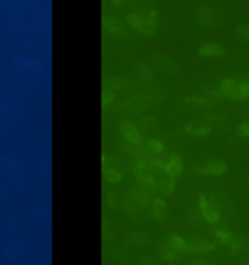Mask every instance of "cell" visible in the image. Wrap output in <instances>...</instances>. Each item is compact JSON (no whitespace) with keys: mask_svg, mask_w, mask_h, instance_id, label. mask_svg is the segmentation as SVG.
Masks as SVG:
<instances>
[{"mask_svg":"<svg viewBox=\"0 0 249 265\" xmlns=\"http://www.w3.org/2000/svg\"><path fill=\"white\" fill-rule=\"evenodd\" d=\"M146 235H142V232H132V235L129 238H126V244H129V246H146Z\"/></svg>","mask_w":249,"mask_h":265,"instance_id":"d4e9b609","label":"cell"},{"mask_svg":"<svg viewBox=\"0 0 249 265\" xmlns=\"http://www.w3.org/2000/svg\"><path fill=\"white\" fill-rule=\"evenodd\" d=\"M104 28H107V33H112L115 38H126V30L118 25L115 17H107V19H104Z\"/></svg>","mask_w":249,"mask_h":265,"instance_id":"5bb4252c","label":"cell"},{"mask_svg":"<svg viewBox=\"0 0 249 265\" xmlns=\"http://www.w3.org/2000/svg\"><path fill=\"white\" fill-rule=\"evenodd\" d=\"M104 203H107L110 208H115V205H118V200H115V194H107V197H104Z\"/></svg>","mask_w":249,"mask_h":265,"instance_id":"1f68e13d","label":"cell"},{"mask_svg":"<svg viewBox=\"0 0 249 265\" xmlns=\"http://www.w3.org/2000/svg\"><path fill=\"white\" fill-rule=\"evenodd\" d=\"M146 150H148L151 156H156V153H162V150H164V145H162V142H156V140H151Z\"/></svg>","mask_w":249,"mask_h":265,"instance_id":"83f0119b","label":"cell"},{"mask_svg":"<svg viewBox=\"0 0 249 265\" xmlns=\"http://www.w3.org/2000/svg\"><path fill=\"white\" fill-rule=\"evenodd\" d=\"M110 3H112V6H120V3H126V0H110Z\"/></svg>","mask_w":249,"mask_h":265,"instance_id":"d6a6232c","label":"cell"},{"mask_svg":"<svg viewBox=\"0 0 249 265\" xmlns=\"http://www.w3.org/2000/svg\"><path fill=\"white\" fill-rule=\"evenodd\" d=\"M140 128H156V118H142L140 120Z\"/></svg>","mask_w":249,"mask_h":265,"instance_id":"f1b7e54d","label":"cell"},{"mask_svg":"<svg viewBox=\"0 0 249 265\" xmlns=\"http://www.w3.org/2000/svg\"><path fill=\"white\" fill-rule=\"evenodd\" d=\"M195 22H197L200 28H214V25H216V11H214V9H208V6H203V9L197 11Z\"/></svg>","mask_w":249,"mask_h":265,"instance_id":"8992f818","label":"cell"},{"mask_svg":"<svg viewBox=\"0 0 249 265\" xmlns=\"http://www.w3.org/2000/svg\"><path fill=\"white\" fill-rule=\"evenodd\" d=\"M154 66L159 71H164V74H175V71H178V63H175L173 58H167V55H156V58H154Z\"/></svg>","mask_w":249,"mask_h":265,"instance_id":"ba28073f","label":"cell"},{"mask_svg":"<svg viewBox=\"0 0 249 265\" xmlns=\"http://www.w3.org/2000/svg\"><path fill=\"white\" fill-rule=\"evenodd\" d=\"M200 58H222V55H224V47L222 44H203V47H200Z\"/></svg>","mask_w":249,"mask_h":265,"instance_id":"8fae6325","label":"cell"},{"mask_svg":"<svg viewBox=\"0 0 249 265\" xmlns=\"http://www.w3.org/2000/svg\"><path fill=\"white\" fill-rule=\"evenodd\" d=\"M120 137H123L126 142H132V145H140V140H142L140 126H134V123H129V120H123V123H120Z\"/></svg>","mask_w":249,"mask_h":265,"instance_id":"277c9868","label":"cell"},{"mask_svg":"<svg viewBox=\"0 0 249 265\" xmlns=\"http://www.w3.org/2000/svg\"><path fill=\"white\" fill-rule=\"evenodd\" d=\"M104 87H110L112 93H118V91H126V87H132V85H129V79H123V77H107L104 79Z\"/></svg>","mask_w":249,"mask_h":265,"instance_id":"4fadbf2b","label":"cell"},{"mask_svg":"<svg viewBox=\"0 0 249 265\" xmlns=\"http://www.w3.org/2000/svg\"><path fill=\"white\" fill-rule=\"evenodd\" d=\"M183 131H186V134H197V137H205V134H211V126H208V123H186Z\"/></svg>","mask_w":249,"mask_h":265,"instance_id":"e0dca14e","label":"cell"},{"mask_svg":"<svg viewBox=\"0 0 249 265\" xmlns=\"http://www.w3.org/2000/svg\"><path fill=\"white\" fill-rule=\"evenodd\" d=\"M156 33V11L142 14V36H154Z\"/></svg>","mask_w":249,"mask_h":265,"instance_id":"7c38bea8","label":"cell"},{"mask_svg":"<svg viewBox=\"0 0 249 265\" xmlns=\"http://www.w3.org/2000/svg\"><path fill=\"white\" fill-rule=\"evenodd\" d=\"M236 134H238V137H249V120L238 126V131H236Z\"/></svg>","mask_w":249,"mask_h":265,"instance_id":"4dcf8cb0","label":"cell"},{"mask_svg":"<svg viewBox=\"0 0 249 265\" xmlns=\"http://www.w3.org/2000/svg\"><path fill=\"white\" fill-rule=\"evenodd\" d=\"M200 213H203V219L208 224H214V227H216V222L222 219V216H219V208L214 205L211 197H200Z\"/></svg>","mask_w":249,"mask_h":265,"instance_id":"6da1fadb","label":"cell"},{"mask_svg":"<svg viewBox=\"0 0 249 265\" xmlns=\"http://www.w3.org/2000/svg\"><path fill=\"white\" fill-rule=\"evenodd\" d=\"M216 249V240H208L203 235H192L189 238V252H200V254H208Z\"/></svg>","mask_w":249,"mask_h":265,"instance_id":"3957f363","label":"cell"},{"mask_svg":"<svg viewBox=\"0 0 249 265\" xmlns=\"http://www.w3.org/2000/svg\"><path fill=\"white\" fill-rule=\"evenodd\" d=\"M224 99H233V101H241V93H244V82H238V79H222L219 82Z\"/></svg>","mask_w":249,"mask_h":265,"instance_id":"7a4b0ae2","label":"cell"},{"mask_svg":"<svg viewBox=\"0 0 249 265\" xmlns=\"http://www.w3.org/2000/svg\"><path fill=\"white\" fill-rule=\"evenodd\" d=\"M126 22H129V28H132V30L142 33V14H129V17H126Z\"/></svg>","mask_w":249,"mask_h":265,"instance_id":"7402d4cb","label":"cell"},{"mask_svg":"<svg viewBox=\"0 0 249 265\" xmlns=\"http://www.w3.org/2000/svg\"><path fill=\"white\" fill-rule=\"evenodd\" d=\"M186 104H189V107H203V109L211 107V101H208V99H195V96H189Z\"/></svg>","mask_w":249,"mask_h":265,"instance_id":"4316f807","label":"cell"},{"mask_svg":"<svg viewBox=\"0 0 249 265\" xmlns=\"http://www.w3.org/2000/svg\"><path fill=\"white\" fill-rule=\"evenodd\" d=\"M227 172V164L222 159H211L205 167H197V175H224Z\"/></svg>","mask_w":249,"mask_h":265,"instance_id":"5b68a950","label":"cell"},{"mask_svg":"<svg viewBox=\"0 0 249 265\" xmlns=\"http://www.w3.org/2000/svg\"><path fill=\"white\" fill-rule=\"evenodd\" d=\"M167 246H170V249H175L178 254L189 252V240H183L181 235H170V238H167Z\"/></svg>","mask_w":249,"mask_h":265,"instance_id":"2e32d148","label":"cell"},{"mask_svg":"<svg viewBox=\"0 0 249 265\" xmlns=\"http://www.w3.org/2000/svg\"><path fill=\"white\" fill-rule=\"evenodd\" d=\"M140 107H146V99H132V101L120 104V109H123V112H134V109H140Z\"/></svg>","mask_w":249,"mask_h":265,"instance_id":"603a6c76","label":"cell"},{"mask_svg":"<svg viewBox=\"0 0 249 265\" xmlns=\"http://www.w3.org/2000/svg\"><path fill=\"white\" fill-rule=\"evenodd\" d=\"M148 211H151V216H154L156 222H164L167 219V203H164V200H151Z\"/></svg>","mask_w":249,"mask_h":265,"instance_id":"9c48e42d","label":"cell"},{"mask_svg":"<svg viewBox=\"0 0 249 265\" xmlns=\"http://www.w3.org/2000/svg\"><path fill=\"white\" fill-rule=\"evenodd\" d=\"M181 170H183V164H181L178 153H170V156H167V162H164V172H167V175H173V178H178Z\"/></svg>","mask_w":249,"mask_h":265,"instance_id":"30bf717a","label":"cell"},{"mask_svg":"<svg viewBox=\"0 0 249 265\" xmlns=\"http://www.w3.org/2000/svg\"><path fill=\"white\" fill-rule=\"evenodd\" d=\"M120 170H115L112 164H104V181H110V183H120Z\"/></svg>","mask_w":249,"mask_h":265,"instance_id":"d6986e66","label":"cell"},{"mask_svg":"<svg viewBox=\"0 0 249 265\" xmlns=\"http://www.w3.org/2000/svg\"><path fill=\"white\" fill-rule=\"evenodd\" d=\"M236 33H238L241 38H244V41H249V25H238V28H236Z\"/></svg>","mask_w":249,"mask_h":265,"instance_id":"f546056e","label":"cell"},{"mask_svg":"<svg viewBox=\"0 0 249 265\" xmlns=\"http://www.w3.org/2000/svg\"><path fill=\"white\" fill-rule=\"evenodd\" d=\"M230 249H233V252H249V238H236V235H233Z\"/></svg>","mask_w":249,"mask_h":265,"instance_id":"44dd1931","label":"cell"},{"mask_svg":"<svg viewBox=\"0 0 249 265\" xmlns=\"http://www.w3.org/2000/svg\"><path fill=\"white\" fill-rule=\"evenodd\" d=\"M175 191V178L173 175H162V181H159V194L167 197V194H173Z\"/></svg>","mask_w":249,"mask_h":265,"instance_id":"9a60e30c","label":"cell"},{"mask_svg":"<svg viewBox=\"0 0 249 265\" xmlns=\"http://www.w3.org/2000/svg\"><path fill=\"white\" fill-rule=\"evenodd\" d=\"M214 240H216V244H233V235H230V232L227 230H214Z\"/></svg>","mask_w":249,"mask_h":265,"instance_id":"cb8c5ba5","label":"cell"},{"mask_svg":"<svg viewBox=\"0 0 249 265\" xmlns=\"http://www.w3.org/2000/svg\"><path fill=\"white\" fill-rule=\"evenodd\" d=\"M205 99H208V101H211V104H214V101H222V99H224V93H222V87H211V91H208V93H205Z\"/></svg>","mask_w":249,"mask_h":265,"instance_id":"484cf974","label":"cell"},{"mask_svg":"<svg viewBox=\"0 0 249 265\" xmlns=\"http://www.w3.org/2000/svg\"><path fill=\"white\" fill-rule=\"evenodd\" d=\"M129 194H132L134 203H137V208H148L151 205V194H148V191H129Z\"/></svg>","mask_w":249,"mask_h":265,"instance_id":"ffe728a7","label":"cell"},{"mask_svg":"<svg viewBox=\"0 0 249 265\" xmlns=\"http://www.w3.org/2000/svg\"><path fill=\"white\" fill-rule=\"evenodd\" d=\"M120 208H123L129 216H137V203L132 200V194H123V197H120Z\"/></svg>","mask_w":249,"mask_h":265,"instance_id":"ac0fdd59","label":"cell"},{"mask_svg":"<svg viewBox=\"0 0 249 265\" xmlns=\"http://www.w3.org/2000/svg\"><path fill=\"white\" fill-rule=\"evenodd\" d=\"M134 172H137V181H140L142 189H148V191L156 189V178H154V175H148L146 164H137V167H134Z\"/></svg>","mask_w":249,"mask_h":265,"instance_id":"52a82bcc","label":"cell"}]
</instances>
